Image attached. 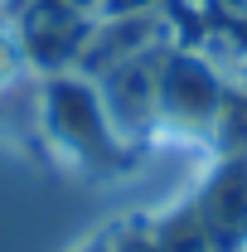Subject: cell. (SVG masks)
I'll return each mask as SVG.
<instances>
[{"label": "cell", "mask_w": 247, "mask_h": 252, "mask_svg": "<svg viewBox=\"0 0 247 252\" xmlns=\"http://www.w3.org/2000/svg\"><path fill=\"white\" fill-rule=\"evenodd\" d=\"M44 131L63 151L68 165H112L117 156V131L102 107V97L83 83V78H49L44 83Z\"/></svg>", "instance_id": "obj_1"}, {"label": "cell", "mask_w": 247, "mask_h": 252, "mask_svg": "<svg viewBox=\"0 0 247 252\" xmlns=\"http://www.w3.org/2000/svg\"><path fill=\"white\" fill-rule=\"evenodd\" d=\"M83 252H117L112 243H93V248H83Z\"/></svg>", "instance_id": "obj_2"}]
</instances>
